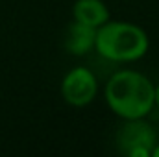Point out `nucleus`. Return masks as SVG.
I'll return each instance as SVG.
<instances>
[{
    "label": "nucleus",
    "mask_w": 159,
    "mask_h": 157,
    "mask_svg": "<svg viewBox=\"0 0 159 157\" xmlns=\"http://www.w3.org/2000/svg\"><path fill=\"white\" fill-rule=\"evenodd\" d=\"M156 85L137 70H119L107 79L104 96L109 109L122 120L146 118L156 107Z\"/></svg>",
    "instance_id": "f257e3e1"
},
{
    "label": "nucleus",
    "mask_w": 159,
    "mask_h": 157,
    "mask_svg": "<svg viewBox=\"0 0 159 157\" xmlns=\"http://www.w3.org/2000/svg\"><path fill=\"white\" fill-rule=\"evenodd\" d=\"M98 94V79L87 67L70 69L61 81V96L72 107L89 105Z\"/></svg>",
    "instance_id": "20e7f679"
},
{
    "label": "nucleus",
    "mask_w": 159,
    "mask_h": 157,
    "mask_svg": "<svg viewBox=\"0 0 159 157\" xmlns=\"http://www.w3.org/2000/svg\"><path fill=\"white\" fill-rule=\"evenodd\" d=\"M72 19L93 28H100L109 20V9L102 0H76L72 6Z\"/></svg>",
    "instance_id": "423d86ee"
},
{
    "label": "nucleus",
    "mask_w": 159,
    "mask_h": 157,
    "mask_svg": "<svg viewBox=\"0 0 159 157\" xmlns=\"http://www.w3.org/2000/svg\"><path fill=\"white\" fill-rule=\"evenodd\" d=\"M152 157H159V144L154 146V150H152Z\"/></svg>",
    "instance_id": "6e6552de"
},
{
    "label": "nucleus",
    "mask_w": 159,
    "mask_h": 157,
    "mask_svg": "<svg viewBox=\"0 0 159 157\" xmlns=\"http://www.w3.org/2000/svg\"><path fill=\"white\" fill-rule=\"evenodd\" d=\"M154 100H156V107H159V83L156 85V92H154Z\"/></svg>",
    "instance_id": "0eeeda50"
},
{
    "label": "nucleus",
    "mask_w": 159,
    "mask_h": 157,
    "mask_svg": "<svg viewBox=\"0 0 159 157\" xmlns=\"http://www.w3.org/2000/svg\"><path fill=\"white\" fill-rule=\"evenodd\" d=\"M150 48L148 34L126 20H107L96 30L94 50L115 63H133L146 56Z\"/></svg>",
    "instance_id": "f03ea898"
},
{
    "label": "nucleus",
    "mask_w": 159,
    "mask_h": 157,
    "mask_svg": "<svg viewBox=\"0 0 159 157\" xmlns=\"http://www.w3.org/2000/svg\"><path fill=\"white\" fill-rule=\"evenodd\" d=\"M96 30L93 26H87L83 22L72 20L67 28H65V35H63V46L69 54L72 56H83L89 50L94 48L96 43Z\"/></svg>",
    "instance_id": "39448f33"
},
{
    "label": "nucleus",
    "mask_w": 159,
    "mask_h": 157,
    "mask_svg": "<svg viewBox=\"0 0 159 157\" xmlns=\"http://www.w3.org/2000/svg\"><path fill=\"white\" fill-rule=\"evenodd\" d=\"M117 142L120 152L129 157H152V150L157 144L156 133L144 118L124 120Z\"/></svg>",
    "instance_id": "7ed1b4c3"
}]
</instances>
